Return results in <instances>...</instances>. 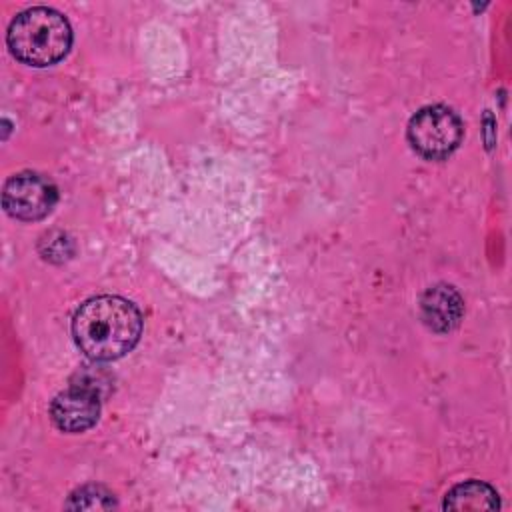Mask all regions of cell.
<instances>
[{
    "instance_id": "cell-1",
    "label": "cell",
    "mask_w": 512,
    "mask_h": 512,
    "mask_svg": "<svg viewBox=\"0 0 512 512\" xmlns=\"http://www.w3.org/2000/svg\"><path fill=\"white\" fill-rule=\"evenodd\" d=\"M142 334L140 310L122 296H96L72 318L76 346L92 360L108 362L130 352Z\"/></svg>"
},
{
    "instance_id": "cell-2",
    "label": "cell",
    "mask_w": 512,
    "mask_h": 512,
    "mask_svg": "<svg viewBox=\"0 0 512 512\" xmlns=\"http://www.w3.org/2000/svg\"><path fill=\"white\" fill-rule=\"evenodd\" d=\"M6 42L14 58L42 68L56 64L68 54L72 28L58 10L34 6L20 12L10 22Z\"/></svg>"
},
{
    "instance_id": "cell-3",
    "label": "cell",
    "mask_w": 512,
    "mask_h": 512,
    "mask_svg": "<svg viewBox=\"0 0 512 512\" xmlns=\"http://www.w3.org/2000/svg\"><path fill=\"white\" fill-rule=\"evenodd\" d=\"M462 120L458 114L442 104L420 108L408 122L410 146L428 160H442L450 156L462 140Z\"/></svg>"
},
{
    "instance_id": "cell-4",
    "label": "cell",
    "mask_w": 512,
    "mask_h": 512,
    "mask_svg": "<svg viewBox=\"0 0 512 512\" xmlns=\"http://www.w3.org/2000/svg\"><path fill=\"white\" fill-rule=\"evenodd\" d=\"M58 200L56 186L42 174L20 172L6 180L2 190L4 210L18 220L32 222L48 216Z\"/></svg>"
},
{
    "instance_id": "cell-5",
    "label": "cell",
    "mask_w": 512,
    "mask_h": 512,
    "mask_svg": "<svg viewBox=\"0 0 512 512\" xmlns=\"http://www.w3.org/2000/svg\"><path fill=\"white\" fill-rule=\"evenodd\" d=\"M100 416V396L94 386L72 384L50 404V418L64 432H84Z\"/></svg>"
},
{
    "instance_id": "cell-6",
    "label": "cell",
    "mask_w": 512,
    "mask_h": 512,
    "mask_svg": "<svg viewBox=\"0 0 512 512\" xmlns=\"http://www.w3.org/2000/svg\"><path fill=\"white\" fill-rule=\"evenodd\" d=\"M464 312V302L460 294L448 284H436L422 294L420 314L424 324L434 332L452 330Z\"/></svg>"
},
{
    "instance_id": "cell-7",
    "label": "cell",
    "mask_w": 512,
    "mask_h": 512,
    "mask_svg": "<svg viewBox=\"0 0 512 512\" xmlns=\"http://www.w3.org/2000/svg\"><path fill=\"white\" fill-rule=\"evenodd\" d=\"M442 506L446 510H494L500 506V502L498 492L490 484L468 480L448 490Z\"/></svg>"
},
{
    "instance_id": "cell-8",
    "label": "cell",
    "mask_w": 512,
    "mask_h": 512,
    "mask_svg": "<svg viewBox=\"0 0 512 512\" xmlns=\"http://www.w3.org/2000/svg\"><path fill=\"white\" fill-rule=\"evenodd\" d=\"M114 496L102 486H82L70 494L66 508L72 510H104L114 508Z\"/></svg>"
}]
</instances>
